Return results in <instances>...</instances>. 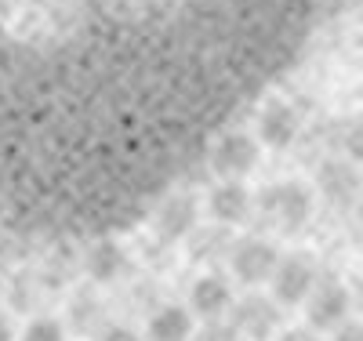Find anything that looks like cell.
Listing matches in <instances>:
<instances>
[{
  "mask_svg": "<svg viewBox=\"0 0 363 341\" xmlns=\"http://www.w3.org/2000/svg\"><path fill=\"white\" fill-rule=\"evenodd\" d=\"M313 203H316V193L313 185L298 181V178H287V181H272L258 193L255 200V211L265 218V225H272L277 233H298L313 218Z\"/></svg>",
  "mask_w": 363,
  "mask_h": 341,
  "instance_id": "cell-1",
  "label": "cell"
},
{
  "mask_svg": "<svg viewBox=\"0 0 363 341\" xmlns=\"http://www.w3.org/2000/svg\"><path fill=\"white\" fill-rule=\"evenodd\" d=\"M280 251L269 236H244L240 243H233L229 251V272H233V284L247 287V291H258L262 284H272L277 276V265H280Z\"/></svg>",
  "mask_w": 363,
  "mask_h": 341,
  "instance_id": "cell-2",
  "label": "cell"
},
{
  "mask_svg": "<svg viewBox=\"0 0 363 341\" xmlns=\"http://www.w3.org/2000/svg\"><path fill=\"white\" fill-rule=\"evenodd\" d=\"M229 323L240 330L244 341H277L284 334V308L272 301V294H244L233 301Z\"/></svg>",
  "mask_w": 363,
  "mask_h": 341,
  "instance_id": "cell-3",
  "label": "cell"
},
{
  "mask_svg": "<svg viewBox=\"0 0 363 341\" xmlns=\"http://www.w3.org/2000/svg\"><path fill=\"white\" fill-rule=\"evenodd\" d=\"M262 160V142L251 131H225L211 149V167L222 181H244Z\"/></svg>",
  "mask_w": 363,
  "mask_h": 341,
  "instance_id": "cell-4",
  "label": "cell"
},
{
  "mask_svg": "<svg viewBox=\"0 0 363 341\" xmlns=\"http://www.w3.org/2000/svg\"><path fill=\"white\" fill-rule=\"evenodd\" d=\"M320 284V269L313 258L306 255H284L280 265H277V276L269 284V294L280 308H291V305H306L309 294L316 291Z\"/></svg>",
  "mask_w": 363,
  "mask_h": 341,
  "instance_id": "cell-5",
  "label": "cell"
},
{
  "mask_svg": "<svg viewBox=\"0 0 363 341\" xmlns=\"http://www.w3.org/2000/svg\"><path fill=\"white\" fill-rule=\"evenodd\" d=\"M233 301H236V291H233V280L222 272H200L196 280L189 284V313L196 316V323H218V320H229L233 313Z\"/></svg>",
  "mask_w": 363,
  "mask_h": 341,
  "instance_id": "cell-6",
  "label": "cell"
},
{
  "mask_svg": "<svg viewBox=\"0 0 363 341\" xmlns=\"http://www.w3.org/2000/svg\"><path fill=\"white\" fill-rule=\"evenodd\" d=\"M349 308H352V294H349L345 284H338V280H320L316 291H313L309 301H306V323H309V330H316V334H323V330L335 334L338 327L349 323Z\"/></svg>",
  "mask_w": 363,
  "mask_h": 341,
  "instance_id": "cell-7",
  "label": "cell"
},
{
  "mask_svg": "<svg viewBox=\"0 0 363 341\" xmlns=\"http://www.w3.org/2000/svg\"><path fill=\"white\" fill-rule=\"evenodd\" d=\"M298 131H301V116L284 99H269L255 116V138L265 149H287L298 138Z\"/></svg>",
  "mask_w": 363,
  "mask_h": 341,
  "instance_id": "cell-8",
  "label": "cell"
},
{
  "mask_svg": "<svg viewBox=\"0 0 363 341\" xmlns=\"http://www.w3.org/2000/svg\"><path fill=\"white\" fill-rule=\"evenodd\" d=\"M196 225H200V200L189 196V193L167 196V200L157 207V214H153V233H157L164 243H182Z\"/></svg>",
  "mask_w": 363,
  "mask_h": 341,
  "instance_id": "cell-9",
  "label": "cell"
},
{
  "mask_svg": "<svg viewBox=\"0 0 363 341\" xmlns=\"http://www.w3.org/2000/svg\"><path fill=\"white\" fill-rule=\"evenodd\" d=\"M196 316L189 313V305L167 301L160 308H153V316L145 320L142 337L145 341H196Z\"/></svg>",
  "mask_w": 363,
  "mask_h": 341,
  "instance_id": "cell-10",
  "label": "cell"
},
{
  "mask_svg": "<svg viewBox=\"0 0 363 341\" xmlns=\"http://www.w3.org/2000/svg\"><path fill=\"white\" fill-rule=\"evenodd\" d=\"M255 211V196L244 181H218L207 193V214L218 225H244Z\"/></svg>",
  "mask_w": 363,
  "mask_h": 341,
  "instance_id": "cell-11",
  "label": "cell"
},
{
  "mask_svg": "<svg viewBox=\"0 0 363 341\" xmlns=\"http://www.w3.org/2000/svg\"><path fill=\"white\" fill-rule=\"evenodd\" d=\"M316 189H320V196L327 200V203H338V207H345V203H352L356 196H359V189H363V174L356 171V164L352 160H327L323 167H320V174H316Z\"/></svg>",
  "mask_w": 363,
  "mask_h": 341,
  "instance_id": "cell-12",
  "label": "cell"
},
{
  "mask_svg": "<svg viewBox=\"0 0 363 341\" xmlns=\"http://www.w3.org/2000/svg\"><path fill=\"white\" fill-rule=\"evenodd\" d=\"M84 269L95 284H116L120 276L128 272V251L120 247L116 240H99L95 247L87 251Z\"/></svg>",
  "mask_w": 363,
  "mask_h": 341,
  "instance_id": "cell-13",
  "label": "cell"
},
{
  "mask_svg": "<svg viewBox=\"0 0 363 341\" xmlns=\"http://www.w3.org/2000/svg\"><path fill=\"white\" fill-rule=\"evenodd\" d=\"M18 341H69V323L58 316H33L18 330Z\"/></svg>",
  "mask_w": 363,
  "mask_h": 341,
  "instance_id": "cell-14",
  "label": "cell"
},
{
  "mask_svg": "<svg viewBox=\"0 0 363 341\" xmlns=\"http://www.w3.org/2000/svg\"><path fill=\"white\" fill-rule=\"evenodd\" d=\"M342 149H345V160L363 164V120H352L345 135H342Z\"/></svg>",
  "mask_w": 363,
  "mask_h": 341,
  "instance_id": "cell-15",
  "label": "cell"
},
{
  "mask_svg": "<svg viewBox=\"0 0 363 341\" xmlns=\"http://www.w3.org/2000/svg\"><path fill=\"white\" fill-rule=\"evenodd\" d=\"M196 341H244V337L229 320H218V323H203L196 330Z\"/></svg>",
  "mask_w": 363,
  "mask_h": 341,
  "instance_id": "cell-16",
  "label": "cell"
},
{
  "mask_svg": "<svg viewBox=\"0 0 363 341\" xmlns=\"http://www.w3.org/2000/svg\"><path fill=\"white\" fill-rule=\"evenodd\" d=\"M99 341H145V337H142V330H135L128 323H109L99 330Z\"/></svg>",
  "mask_w": 363,
  "mask_h": 341,
  "instance_id": "cell-17",
  "label": "cell"
},
{
  "mask_svg": "<svg viewBox=\"0 0 363 341\" xmlns=\"http://www.w3.org/2000/svg\"><path fill=\"white\" fill-rule=\"evenodd\" d=\"M277 341H320V334L309 330V327H287Z\"/></svg>",
  "mask_w": 363,
  "mask_h": 341,
  "instance_id": "cell-18",
  "label": "cell"
},
{
  "mask_svg": "<svg viewBox=\"0 0 363 341\" xmlns=\"http://www.w3.org/2000/svg\"><path fill=\"white\" fill-rule=\"evenodd\" d=\"M330 341H363V323H345L330 334Z\"/></svg>",
  "mask_w": 363,
  "mask_h": 341,
  "instance_id": "cell-19",
  "label": "cell"
},
{
  "mask_svg": "<svg viewBox=\"0 0 363 341\" xmlns=\"http://www.w3.org/2000/svg\"><path fill=\"white\" fill-rule=\"evenodd\" d=\"M18 330L22 327H15V320L8 313H0V341H18Z\"/></svg>",
  "mask_w": 363,
  "mask_h": 341,
  "instance_id": "cell-20",
  "label": "cell"
},
{
  "mask_svg": "<svg viewBox=\"0 0 363 341\" xmlns=\"http://www.w3.org/2000/svg\"><path fill=\"white\" fill-rule=\"evenodd\" d=\"M359 301H363V276H359Z\"/></svg>",
  "mask_w": 363,
  "mask_h": 341,
  "instance_id": "cell-21",
  "label": "cell"
}]
</instances>
